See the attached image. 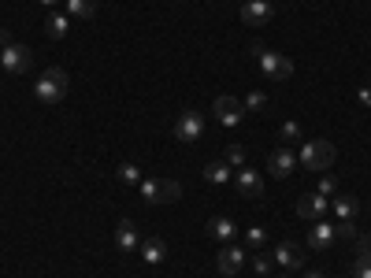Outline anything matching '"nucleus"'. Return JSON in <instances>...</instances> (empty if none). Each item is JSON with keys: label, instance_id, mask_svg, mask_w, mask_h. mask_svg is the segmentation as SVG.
<instances>
[{"label": "nucleus", "instance_id": "nucleus-4", "mask_svg": "<svg viewBox=\"0 0 371 278\" xmlns=\"http://www.w3.org/2000/svg\"><path fill=\"white\" fill-rule=\"evenodd\" d=\"M297 163H304V171H327V167H334V145L323 138L304 141L297 152Z\"/></svg>", "mask_w": 371, "mask_h": 278}, {"label": "nucleus", "instance_id": "nucleus-26", "mask_svg": "<svg viewBox=\"0 0 371 278\" xmlns=\"http://www.w3.org/2000/svg\"><path fill=\"white\" fill-rule=\"evenodd\" d=\"M271 260H275V256L256 252V256H253V271H256V274H271Z\"/></svg>", "mask_w": 371, "mask_h": 278}, {"label": "nucleus", "instance_id": "nucleus-27", "mask_svg": "<svg viewBox=\"0 0 371 278\" xmlns=\"http://www.w3.org/2000/svg\"><path fill=\"white\" fill-rule=\"evenodd\" d=\"M245 241L253 245V249H260V245L267 241V230H264V226H249V234H245Z\"/></svg>", "mask_w": 371, "mask_h": 278}, {"label": "nucleus", "instance_id": "nucleus-14", "mask_svg": "<svg viewBox=\"0 0 371 278\" xmlns=\"http://www.w3.org/2000/svg\"><path fill=\"white\" fill-rule=\"evenodd\" d=\"M334 223H323V219H319V223H312V230H309V249L312 252H327L331 249V245H334Z\"/></svg>", "mask_w": 371, "mask_h": 278}, {"label": "nucleus", "instance_id": "nucleus-3", "mask_svg": "<svg viewBox=\"0 0 371 278\" xmlns=\"http://www.w3.org/2000/svg\"><path fill=\"white\" fill-rule=\"evenodd\" d=\"M138 189H141V201L149 204H175L182 197V186L175 178H141Z\"/></svg>", "mask_w": 371, "mask_h": 278}, {"label": "nucleus", "instance_id": "nucleus-20", "mask_svg": "<svg viewBox=\"0 0 371 278\" xmlns=\"http://www.w3.org/2000/svg\"><path fill=\"white\" fill-rule=\"evenodd\" d=\"M67 30H71V23H67V15H63V11H52V15H48V23H45V34L52 38V41L67 38Z\"/></svg>", "mask_w": 371, "mask_h": 278}, {"label": "nucleus", "instance_id": "nucleus-23", "mask_svg": "<svg viewBox=\"0 0 371 278\" xmlns=\"http://www.w3.org/2000/svg\"><path fill=\"white\" fill-rule=\"evenodd\" d=\"M116 174H119V182H126V186H138L141 182V167H138V163H123Z\"/></svg>", "mask_w": 371, "mask_h": 278}, {"label": "nucleus", "instance_id": "nucleus-25", "mask_svg": "<svg viewBox=\"0 0 371 278\" xmlns=\"http://www.w3.org/2000/svg\"><path fill=\"white\" fill-rule=\"evenodd\" d=\"M245 111H264L267 108V93H245Z\"/></svg>", "mask_w": 371, "mask_h": 278}, {"label": "nucleus", "instance_id": "nucleus-15", "mask_svg": "<svg viewBox=\"0 0 371 278\" xmlns=\"http://www.w3.org/2000/svg\"><path fill=\"white\" fill-rule=\"evenodd\" d=\"M234 234H238V223H234L231 216H212V219H208V238H216V241H223V245H231Z\"/></svg>", "mask_w": 371, "mask_h": 278}, {"label": "nucleus", "instance_id": "nucleus-19", "mask_svg": "<svg viewBox=\"0 0 371 278\" xmlns=\"http://www.w3.org/2000/svg\"><path fill=\"white\" fill-rule=\"evenodd\" d=\"M331 208H334L338 223H353V219H357V197H345V193H342V197L331 201Z\"/></svg>", "mask_w": 371, "mask_h": 278}, {"label": "nucleus", "instance_id": "nucleus-31", "mask_svg": "<svg viewBox=\"0 0 371 278\" xmlns=\"http://www.w3.org/2000/svg\"><path fill=\"white\" fill-rule=\"evenodd\" d=\"M357 101H360V104L371 111V86H360V89H357Z\"/></svg>", "mask_w": 371, "mask_h": 278}, {"label": "nucleus", "instance_id": "nucleus-33", "mask_svg": "<svg viewBox=\"0 0 371 278\" xmlns=\"http://www.w3.org/2000/svg\"><path fill=\"white\" fill-rule=\"evenodd\" d=\"M304 278H327V274H319V271H309V274H304Z\"/></svg>", "mask_w": 371, "mask_h": 278}, {"label": "nucleus", "instance_id": "nucleus-8", "mask_svg": "<svg viewBox=\"0 0 371 278\" xmlns=\"http://www.w3.org/2000/svg\"><path fill=\"white\" fill-rule=\"evenodd\" d=\"M0 67H4L8 74H26L30 71V48L11 41L4 52H0Z\"/></svg>", "mask_w": 371, "mask_h": 278}, {"label": "nucleus", "instance_id": "nucleus-30", "mask_svg": "<svg viewBox=\"0 0 371 278\" xmlns=\"http://www.w3.org/2000/svg\"><path fill=\"white\" fill-rule=\"evenodd\" d=\"M334 189H338V178H334V174H323V182H319L316 193H323V197H334Z\"/></svg>", "mask_w": 371, "mask_h": 278}, {"label": "nucleus", "instance_id": "nucleus-17", "mask_svg": "<svg viewBox=\"0 0 371 278\" xmlns=\"http://www.w3.org/2000/svg\"><path fill=\"white\" fill-rule=\"evenodd\" d=\"M138 252H141V260L145 264H164L167 260V245H164V238H145L141 245H138Z\"/></svg>", "mask_w": 371, "mask_h": 278}, {"label": "nucleus", "instance_id": "nucleus-34", "mask_svg": "<svg viewBox=\"0 0 371 278\" xmlns=\"http://www.w3.org/2000/svg\"><path fill=\"white\" fill-rule=\"evenodd\" d=\"M41 4H45V8H52V4H56V0H41Z\"/></svg>", "mask_w": 371, "mask_h": 278}, {"label": "nucleus", "instance_id": "nucleus-7", "mask_svg": "<svg viewBox=\"0 0 371 278\" xmlns=\"http://www.w3.org/2000/svg\"><path fill=\"white\" fill-rule=\"evenodd\" d=\"M331 211V201L323 197V193H304V197L297 201V219H309V223H319Z\"/></svg>", "mask_w": 371, "mask_h": 278}, {"label": "nucleus", "instance_id": "nucleus-21", "mask_svg": "<svg viewBox=\"0 0 371 278\" xmlns=\"http://www.w3.org/2000/svg\"><path fill=\"white\" fill-rule=\"evenodd\" d=\"M227 178H231V163H227V160H212V163H208V167H204V182H212V186H223V182H227Z\"/></svg>", "mask_w": 371, "mask_h": 278}, {"label": "nucleus", "instance_id": "nucleus-5", "mask_svg": "<svg viewBox=\"0 0 371 278\" xmlns=\"http://www.w3.org/2000/svg\"><path fill=\"white\" fill-rule=\"evenodd\" d=\"M175 138L182 145H197L204 138V116L201 111H182V116L175 119Z\"/></svg>", "mask_w": 371, "mask_h": 278}, {"label": "nucleus", "instance_id": "nucleus-2", "mask_svg": "<svg viewBox=\"0 0 371 278\" xmlns=\"http://www.w3.org/2000/svg\"><path fill=\"white\" fill-rule=\"evenodd\" d=\"M253 60L260 63V71H264V78H271V82H286L289 74H294V63H289L282 52H271V48H264L260 41H256L253 48Z\"/></svg>", "mask_w": 371, "mask_h": 278}, {"label": "nucleus", "instance_id": "nucleus-36", "mask_svg": "<svg viewBox=\"0 0 371 278\" xmlns=\"http://www.w3.org/2000/svg\"><path fill=\"white\" fill-rule=\"evenodd\" d=\"M282 278H286V274H282Z\"/></svg>", "mask_w": 371, "mask_h": 278}, {"label": "nucleus", "instance_id": "nucleus-11", "mask_svg": "<svg viewBox=\"0 0 371 278\" xmlns=\"http://www.w3.org/2000/svg\"><path fill=\"white\" fill-rule=\"evenodd\" d=\"M241 267H245V249H241V245H227V249L216 256V271L219 274H238Z\"/></svg>", "mask_w": 371, "mask_h": 278}, {"label": "nucleus", "instance_id": "nucleus-35", "mask_svg": "<svg viewBox=\"0 0 371 278\" xmlns=\"http://www.w3.org/2000/svg\"><path fill=\"white\" fill-rule=\"evenodd\" d=\"M0 52H4V48H0Z\"/></svg>", "mask_w": 371, "mask_h": 278}, {"label": "nucleus", "instance_id": "nucleus-10", "mask_svg": "<svg viewBox=\"0 0 371 278\" xmlns=\"http://www.w3.org/2000/svg\"><path fill=\"white\" fill-rule=\"evenodd\" d=\"M271 15H275V8H271L267 0H245V4H241V23L245 26H267Z\"/></svg>", "mask_w": 371, "mask_h": 278}, {"label": "nucleus", "instance_id": "nucleus-18", "mask_svg": "<svg viewBox=\"0 0 371 278\" xmlns=\"http://www.w3.org/2000/svg\"><path fill=\"white\" fill-rule=\"evenodd\" d=\"M357 249H360V256L353 264V278H371V238L357 234Z\"/></svg>", "mask_w": 371, "mask_h": 278}, {"label": "nucleus", "instance_id": "nucleus-22", "mask_svg": "<svg viewBox=\"0 0 371 278\" xmlns=\"http://www.w3.org/2000/svg\"><path fill=\"white\" fill-rule=\"evenodd\" d=\"M67 15H71V19H93L96 0H67Z\"/></svg>", "mask_w": 371, "mask_h": 278}, {"label": "nucleus", "instance_id": "nucleus-6", "mask_svg": "<svg viewBox=\"0 0 371 278\" xmlns=\"http://www.w3.org/2000/svg\"><path fill=\"white\" fill-rule=\"evenodd\" d=\"M234 186H238V193L245 201H260L264 197V178H260V171H253V167H238Z\"/></svg>", "mask_w": 371, "mask_h": 278}, {"label": "nucleus", "instance_id": "nucleus-28", "mask_svg": "<svg viewBox=\"0 0 371 278\" xmlns=\"http://www.w3.org/2000/svg\"><path fill=\"white\" fill-rule=\"evenodd\" d=\"M227 163H231V167H245V149H241V145H231V149H227Z\"/></svg>", "mask_w": 371, "mask_h": 278}, {"label": "nucleus", "instance_id": "nucleus-32", "mask_svg": "<svg viewBox=\"0 0 371 278\" xmlns=\"http://www.w3.org/2000/svg\"><path fill=\"white\" fill-rule=\"evenodd\" d=\"M11 45V34H8V26H0V48H8Z\"/></svg>", "mask_w": 371, "mask_h": 278}, {"label": "nucleus", "instance_id": "nucleus-24", "mask_svg": "<svg viewBox=\"0 0 371 278\" xmlns=\"http://www.w3.org/2000/svg\"><path fill=\"white\" fill-rule=\"evenodd\" d=\"M279 141H286V145H289V141H304L301 126H297V123H282V126H279Z\"/></svg>", "mask_w": 371, "mask_h": 278}, {"label": "nucleus", "instance_id": "nucleus-29", "mask_svg": "<svg viewBox=\"0 0 371 278\" xmlns=\"http://www.w3.org/2000/svg\"><path fill=\"white\" fill-rule=\"evenodd\" d=\"M334 234L345 238V241H357V226H353V223H334Z\"/></svg>", "mask_w": 371, "mask_h": 278}, {"label": "nucleus", "instance_id": "nucleus-13", "mask_svg": "<svg viewBox=\"0 0 371 278\" xmlns=\"http://www.w3.org/2000/svg\"><path fill=\"white\" fill-rule=\"evenodd\" d=\"M275 264H282L286 271H301L304 267V249L297 241H282L275 249Z\"/></svg>", "mask_w": 371, "mask_h": 278}, {"label": "nucleus", "instance_id": "nucleus-12", "mask_svg": "<svg viewBox=\"0 0 371 278\" xmlns=\"http://www.w3.org/2000/svg\"><path fill=\"white\" fill-rule=\"evenodd\" d=\"M294 167H297V156L289 152L286 145H279V149L267 156V171L275 174V178H289V174H294Z\"/></svg>", "mask_w": 371, "mask_h": 278}, {"label": "nucleus", "instance_id": "nucleus-1", "mask_svg": "<svg viewBox=\"0 0 371 278\" xmlns=\"http://www.w3.org/2000/svg\"><path fill=\"white\" fill-rule=\"evenodd\" d=\"M67 86H71V78L63 67H48L38 82H34V96L45 104V108H56L63 96H67Z\"/></svg>", "mask_w": 371, "mask_h": 278}, {"label": "nucleus", "instance_id": "nucleus-16", "mask_svg": "<svg viewBox=\"0 0 371 278\" xmlns=\"http://www.w3.org/2000/svg\"><path fill=\"white\" fill-rule=\"evenodd\" d=\"M138 245H141V234H138L134 219H123V223L116 226V249H119V252H134Z\"/></svg>", "mask_w": 371, "mask_h": 278}, {"label": "nucleus", "instance_id": "nucleus-9", "mask_svg": "<svg viewBox=\"0 0 371 278\" xmlns=\"http://www.w3.org/2000/svg\"><path fill=\"white\" fill-rule=\"evenodd\" d=\"M241 116H245V104H241L238 96H216V119L227 130H234L241 123Z\"/></svg>", "mask_w": 371, "mask_h": 278}]
</instances>
